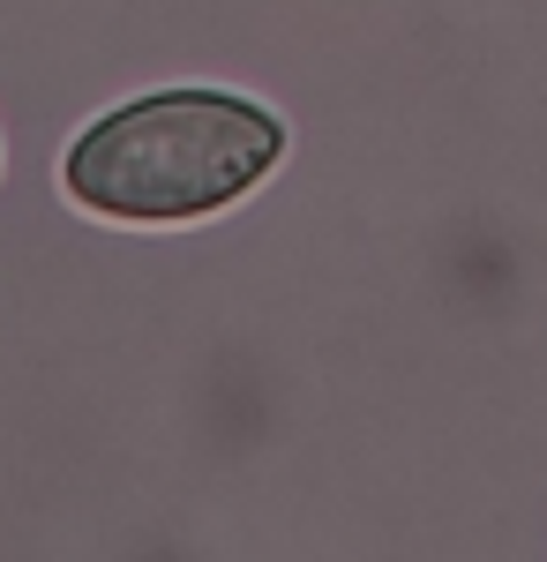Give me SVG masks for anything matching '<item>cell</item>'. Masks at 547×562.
<instances>
[{
  "label": "cell",
  "instance_id": "cell-1",
  "mask_svg": "<svg viewBox=\"0 0 547 562\" xmlns=\"http://www.w3.org/2000/svg\"><path fill=\"white\" fill-rule=\"evenodd\" d=\"M286 158V121L233 90H150L98 113L68 158V203L113 225H196L255 195Z\"/></svg>",
  "mask_w": 547,
  "mask_h": 562
}]
</instances>
